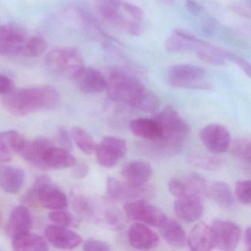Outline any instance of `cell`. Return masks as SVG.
Listing matches in <instances>:
<instances>
[{
    "instance_id": "1",
    "label": "cell",
    "mask_w": 251,
    "mask_h": 251,
    "mask_svg": "<svg viewBox=\"0 0 251 251\" xmlns=\"http://www.w3.org/2000/svg\"><path fill=\"white\" fill-rule=\"evenodd\" d=\"M106 91L112 101L136 110L153 112L159 106L157 96L148 90L136 77L120 69L113 71L107 78Z\"/></svg>"
},
{
    "instance_id": "2",
    "label": "cell",
    "mask_w": 251,
    "mask_h": 251,
    "mask_svg": "<svg viewBox=\"0 0 251 251\" xmlns=\"http://www.w3.org/2000/svg\"><path fill=\"white\" fill-rule=\"evenodd\" d=\"M60 95L50 85L13 88L3 97L7 112L15 116H23L35 112L53 109L58 104Z\"/></svg>"
},
{
    "instance_id": "3",
    "label": "cell",
    "mask_w": 251,
    "mask_h": 251,
    "mask_svg": "<svg viewBox=\"0 0 251 251\" xmlns=\"http://www.w3.org/2000/svg\"><path fill=\"white\" fill-rule=\"evenodd\" d=\"M47 44L38 35L16 24L0 26V54L6 56L37 57L45 53Z\"/></svg>"
},
{
    "instance_id": "4",
    "label": "cell",
    "mask_w": 251,
    "mask_h": 251,
    "mask_svg": "<svg viewBox=\"0 0 251 251\" xmlns=\"http://www.w3.org/2000/svg\"><path fill=\"white\" fill-rule=\"evenodd\" d=\"M21 155L26 162L42 169H66L77 164L70 150L57 147L45 138L26 141Z\"/></svg>"
},
{
    "instance_id": "5",
    "label": "cell",
    "mask_w": 251,
    "mask_h": 251,
    "mask_svg": "<svg viewBox=\"0 0 251 251\" xmlns=\"http://www.w3.org/2000/svg\"><path fill=\"white\" fill-rule=\"evenodd\" d=\"M100 16L119 30L134 36L142 35L143 22L137 20L125 8V0H94Z\"/></svg>"
},
{
    "instance_id": "6",
    "label": "cell",
    "mask_w": 251,
    "mask_h": 251,
    "mask_svg": "<svg viewBox=\"0 0 251 251\" xmlns=\"http://www.w3.org/2000/svg\"><path fill=\"white\" fill-rule=\"evenodd\" d=\"M47 69L54 75L76 79L85 68L83 56L75 47H60L50 50L45 57Z\"/></svg>"
},
{
    "instance_id": "7",
    "label": "cell",
    "mask_w": 251,
    "mask_h": 251,
    "mask_svg": "<svg viewBox=\"0 0 251 251\" xmlns=\"http://www.w3.org/2000/svg\"><path fill=\"white\" fill-rule=\"evenodd\" d=\"M205 71L193 64L174 65L168 69V81L175 88L210 90L212 84L204 81Z\"/></svg>"
},
{
    "instance_id": "8",
    "label": "cell",
    "mask_w": 251,
    "mask_h": 251,
    "mask_svg": "<svg viewBox=\"0 0 251 251\" xmlns=\"http://www.w3.org/2000/svg\"><path fill=\"white\" fill-rule=\"evenodd\" d=\"M162 131L160 139L183 144L190 132V126L174 108L167 106L155 116Z\"/></svg>"
},
{
    "instance_id": "9",
    "label": "cell",
    "mask_w": 251,
    "mask_h": 251,
    "mask_svg": "<svg viewBox=\"0 0 251 251\" xmlns=\"http://www.w3.org/2000/svg\"><path fill=\"white\" fill-rule=\"evenodd\" d=\"M32 194L43 207L50 210L66 209L69 205L65 193L47 175L35 181Z\"/></svg>"
},
{
    "instance_id": "10",
    "label": "cell",
    "mask_w": 251,
    "mask_h": 251,
    "mask_svg": "<svg viewBox=\"0 0 251 251\" xmlns=\"http://www.w3.org/2000/svg\"><path fill=\"white\" fill-rule=\"evenodd\" d=\"M124 209L128 219L143 223L153 228H160L168 219L161 209L148 203L144 199L126 203Z\"/></svg>"
},
{
    "instance_id": "11",
    "label": "cell",
    "mask_w": 251,
    "mask_h": 251,
    "mask_svg": "<svg viewBox=\"0 0 251 251\" xmlns=\"http://www.w3.org/2000/svg\"><path fill=\"white\" fill-rule=\"evenodd\" d=\"M127 143L124 139L107 136L97 144L95 153L97 162L103 167L113 168L126 154Z\"/></svg>"
},
{
    "instance_id": "12",
    "label": "cell",
    "mask_w": 251,
    "mask_h": 251,
    "mask_svg": "<svg viewBox=\"0 0 251 251\" xmlns=\"http://www.w3.org/2000/svg\"><path fill=\"white\" fill-rule=\"evenodd\" d=\"M107 193L111 200L118 202H128L150 197L153 190L146 184L135 186L110 177L107 181Z\"/></svg>"
},
{
    "instance_id": "13",
    "label": "cell",
    "mask_w": 251,
    "mask_h": 251,
    "mask_svg": "<svg viewBox=\"0 0 251 251\" xmlns=\"http://www.w3.org/2000/svg\"><path fill=\"white\" fill-rule=\"evenodd\" d=\"M212 234L216 248L221 251L235 250L241 238V229L231 221L216 220L212 225Z\"/></svg>"
},
{
    "instance_id": "14",
    "label": "cell",
    "mask_w": 251,
    "mask_h": 251,
    "mask_svg": "<svg viewBox=\"0 0 251 251\" xmlns=\"http://www.w3.org/2000/svg\"><path fill=\"white\" fill-rule=\"evenodd\" d=\"M170 193L174 197H178L184 195H196L204 198L208 195L207 183L200 174H189L184 178H173L168 184Z\"/></svg>"
},
{
    "instance_id": "15",
    "label": "cell",
    "mask_w": 251,
    "mask_h": 251,
    "mask_svg": "<svg viewBox=\"0 0 251 251\" xmlns=\"http://www.w3.org/2000/svg\"><path fill=\"white\" fill-rule=\"evenodd\" d=\"M200 138L206 150L213 154L226 153L231 141L228 130L218 124L203 127L200 132Z\"/></svg>"
},
{
    "instance_id": "16",
    "label": "cell",
    "mask_w": 251,
    "mask_h": 251,
    "mask_svg": "<svg viewBox=\"0 0 251 251\" xmlns=\"http://www.w3.org/2000/svg\"><path fill=\"white\" fill-rule=\"evenodd\" d=\"M47 241L56 249L60 250H73L80 246L82 238L79 234L68 227L50 225L44 231Z\"/></svg>"
},
{
    "instance_id": "17",
    "label": "cell",
    "mask_w": 251,
    "mask_h": 251,
    "mask_svg": "<svg viewBox=\"0 0 251 251\" xmlns=\"http://www.w3.org/2000/svg\"><path fill=\"white\" fill-rule=\"evenodd\" d=\"M203 197L196 195H185L176 197L174 211L181 221L187 223L196 222L203 213Z\"/></svg>"
},
{
    "instance_id": "18",
    "label": "cell",
    "mask_w": 251,
    "mask_h": 251,
    "mask_svg": "<svg viewBox=\"0 0 251 251\" xmlns=\"http://www.w3.org/2000/svg\"><path fill=\"white\" fill-rule=\"evenodd\" d=\"M128 240L130 246L137 250H151L159 244L157 234L149 225L140 222H136L128 228Z\"/></svg>"
},
{
    "instance_id": "19",
    "label": "cell",
    "mask_w": 251,
    "mask_h": 251,
    "mask_svg": "<svg viewBox=\"0 0 251 251\" xmlns=\"http://www.w3.org/2000/svg\"><path fill=\"white\" fill-rule=\"evenodd\" d=\"M75 81L79 89L86 94H100L107 88V78L100 70L94 67L85 66Z\"/></svg>"
},
{
    "instance_id": "20",
    "label": "cell",
    "mask_w": 251,
    "mask_h": 251,
    "mask_svg": "<svg viewBox=\"0 0 251 251\" xmlns=\"http://www.w3.org/2000/svg\"><path fill=\"white\" fill-rule=\"evenodd\" d=\"M152 167L145 161L129 162L121 171L123 181L135 186L146 185L152 176Z\"/></svg>"
},
{
    "instance_id": "21",
    "label": "cell",
    "mask_w": 251,
    "mask_h": 251,
    "mask_svg": "<svg viewBox=\"0 0 251 251\" xmlns=\"http://www.w3.org/2000/svg\"><path fill=\"white\" fill-rule=\"evenodd\" d=\"M26 140L17 131L0 133V162H7L16 154H21Z\"/></svg>"
},
{
    "instance_id": "22",
    "label": "cell",
    "mask_w": 251,
    "mask_h": 251,
    "mask_svg": "<svg viewBox=\"0 0 251 251\" xmlns=\"http://www.w3.org/2000/svg\"><path fill=\"white\" fill-rule=\"evenodd\" d=\"M187 246L193 251H209L216 248L210 225L200 223L195 225L187 238Z\"/></svg>"
},
{
    "instance_id": "23",
    "label": "cell",
    "mask_w": 251,
    "mask_h": 251,
    "mask_svg": "<svg viewBox=\"0 0 251 251\" xmlns=\"http://www.w3.org/2000/svg\"><path fill=\"white\" fill-rule=\"evenodd\" d=\"M33 225L32 215L26 206H16L8 220L7 234L13 238L21 233L29 231Z\"/></svg>"
},
{
    "instance_id": "24",
    "label": "cell",
    "mask_w": 251,
    "mask_h": 251,
    "mask_svg": "<svg viewBox=\"0 0 251 251\" xmlns=\"http://www.w3.org/2000/svg\"><path fill=\"white\" fill-rule=\"evenodd\" d=\"M25 179V172L20 168L0 165V187L6 193H19L23 187Z\"/></svg>"
},
{
    "instance_id": "25",
    "label": "cell",
    "mask_w": 251,
    "mask_h": 251,
    "mask_svg": "<svg viewBox=\"0 0 251 251\" xmlns=\"http://www.w3.org/2000/svg\"><path fill=\"white\" fill-rule=\"evenodd\" d=\"M129 128L136 137L148 141H155L162 137V131L156 119L138 118L130 122Z\"/></svg>"
},
{
    "instance_id": "26",
    "label": "cell",
    "mask_w": 251,
    "mask_h": 251,
    "mask_svg": "<svg viewBox=\"0 0 251 251\" xmlns=\"http://www.w3.org/2000/svg\"><path fill=\"white\" fill-rule=\"evenodd\" d=\"M12 240V246L16 251L49 250L48 244L45 239L38 234H32L30 231L17 234Z\"/></svg>"
},
{
    "instance_id": "27",
    "label": "cell",
    "mask_w": 251,
    "mask_h": 251,
    "mask_svg": "<svg viewBox=\"0 0 251 251\" xmlns=\"http://www.w3.org/2000/svg\"><path fill=\"white\" fill-rule=\"evenodd\" d=\"M160 228L164 239L170 246L176 249L187 246V234L177 221L168 219Z\"/></svg>"
},
{
    "instance_id": "28",
    "label": "cell",
    "mask_w": 251,
    "mask_h": 251,
    "mask_svg": "<svg viewBox=\"0 0 251 251\" xmlns=\"http://www.w3.org/2000/svg\"><path fill=\"white\" fill-rule=\"evenodd\" d=\"M208 195L224 209H231L235 203L234 195L229 186L222 181L213 183L208 189Z\"/></svg>"
},
{
    "instance_id": "29",
    "label": "cell",
    "mask_w": 251,
    "mask_h": 251,
    "mask_svg": "<svg viewBox=\"0 0 251 251\" xmlns=\"http://www.w3.org/2000/svg\"><path fill=\"white\" fill-rule=\"evenodd\" d=\"M72 139L81 151L87 155L95 153L97 144L94 138L80 127H74L71 131Z\"/></svg>"
},
{
    "instance_id": "30",
    "label": "cell",
    "mask_w": 251,
    "mask_h": 251,
    "mask_svg": "<svg viewBox=\"0 0 251 251\" xmlns=\"http://www.w3.org/2000/svg\"><path fill=\"white\" fill-rule=\"evenodd\" d=\"M187 160L195 167L205 170H216L222 163L219 158L201 153H190L187 156Z\"/></svg>"
},
{
    "instance_id": "31",
    "label": "cell",
    "mask_w": 251,
    "mask_h": 251,
    "mask_svg": "<svg viewBox=\"0 0 251 251\" xmlns=\"http://www.w3.org/2000/svg\"><path fill=\"white\" fill-rule=\"evenodd\" d=\"M50 221L55 224L64 227H75L77 225L78 221L76 218L65 209L52 210L48 215Z\"/></svg>"
},
{
    "instance_id": "32",
    "label": "cell",
    "mask_w": 251,
    "mask_h": 251,
    "mask_svg": "<svg viewBox=\"0 0 251 251\" xmlns=\"http://www.w3.org/2000/svg\"><path fill=\"white\" fill-rule=\"evenodd\" d=\"M232 151L236 157L245 163L251 165V139L241 138L236 140Z\"/></svg>"
},
{
    "instance_id": "33",
    "label": "cell",
    "mask_w": 251,
    "mask_h": 251,
    "mask_svg": "<svg viewBox=\"0 0 251 251\" xmlns=\"http://www.w3.org/2000/svg\"><path fill=\"white\" fill-rule=\"evenodd\" d=\"M235 195L237 200L245 205L251 204V180L236 183Z\"/></svg>"
},
{
    "instance_id": "34",
    "label": "cell",
    "mask_w": 251,
    "mask_h": 251,
    "mask_svg": "<svg viewBox=\"0 0 251 251\" xmlns=\"http://www.w3.org/2000/svg\"><path fill=\"white\" fill-rule=\"evenodd\" d=\"M222 56H224V58L235 63L239 67L241 68L246 75L251 78V64L246 59L224 50H222Z\"/></svg>"
},
{
    "instance_id": "35",
    "label": "cell",
    "mask_w": 251,
    "mask_h": 251,
    "mask_svg": "<svg viewBox=\"0 0 251 251\" xmlns=\"http://www.w3.org/2000/svg\"><path fill=\"white\" fill-rule=\"evenodd\" d=\"M83 250L85 251H110V246L105 242L98 240H88L84 243Z\"/></svg>"
},
{
    "instance_id": "36",
    "label": "cell",
    "mask_w": 251,
    "mask_h": 251,
    "mask_svg": "<svg viewBox=\"0 0 251 251\" xmlns=\"http://www.w3.org/2000/svg\"><path fill=\"white\" fill-rule=\"evenodd\" d=\"M57 139H58L59 144L60 147L71 150L72 148V137L71 134H69L68 130L64 127H60L57 133Z\"/></svg>"
},
{
    "instance_id": "37",
    "label": "cell",
    "mask_w": 251,
    "mask_h": 251,
    "mask_svg": "<svg viewBox=\"0 0 251 251\" xmlns=\"http://www.w3.org/2000/svg\"><path fill=\"white\" fill-rule=\"evenodd\" d=\"M14 88L13 81L8 77L0 73V95L4 96Z\"/></svg>"
},
{
    "instance_id": "38",
    "label": "cell",
    "mask_w": 251,
    "mask_h": 251,
    "mask_svg": "<svg viewBox=\"0 0 251 251\" xmlns=\"http://www.w3.org/2000/svg\"><path fill=\"white\" fill-rule=\"evenodd\" d=\"M185 4L187 10L193 16H199L203 13V7L195 0H186Z\"/></svg>"
},
{
    "instance_id": "39",
    "label": "cell",
    "mask_w": 251,
    "mask_h": 251,
    "mask_svg": "<svg viewBox=\"0 0 251 251\" xmlns=\"http://www.w3.org/2000/svg\"><path fill=\"white\" fill-rule=\"evenodd\" d=\"M75 169L74 170V176L76 178V179L80 180L83 179L89 172V168L88 165L85 163H80L79 165L76 164L75 166Z\"/></svg>"
},
{
    "instance_id": "40",
    "label": "cell",
    "mask_w": 251,
    "mask_h": 251,
    "mask_svg": "<svg viewBox=\"0 0 251 251\" xmlns=\"http://www.w3.org/2000/svg\"><path fill=\"white\" fill-rule=\"evenodd\" d=\"M216 22L215 19H208L203 25V32L207 36H212L216 29Z\"/></svg>"
},
{
    "instance_id": "41",
    "label": "cell",
    "mask_w": 251,
    "mask_h": 251,
    "mask_svg": "<svg viewBox=\"0 0 251 251\" xmlns=\"http://www.w3.org/2000/svg\"><path fill=\"white\" fill-rule=\"evenodd\" d=\"M245 243L247 249L251 251V227L248 228L245 234Z\"/></svg>"
},
{
    "instance_id": "42",
    "label": "cell",
    "mask_w": 251,
    "mask_h": 251,
    "mask_svg": "<svg viewBox=\"0 0 251 251\" xmlns=\"http://www.w3.org/2000/svg\"><path fill=\"white\" fill-rule=\"evenodd\" d=\"M160 2H162V4H168V5H171L175 1V0H159Z\"/></svg>"
},
{
    "instance_id": "43",
    "label": "cell",
    "mask_w": 251,
    "mask_h": 251,
    "mask_svg": "<svg viewBox=\"0 0 251 251\" xmlns=\"http://www.w3.org/2000/svg\"><path fill=\"white\" fill-rule=\"evenodd\" d=\"M0 222H1V216H0Z\"/></svg>"
}]
</instances>
